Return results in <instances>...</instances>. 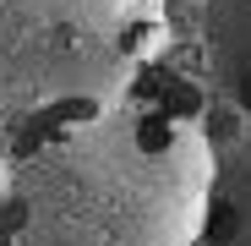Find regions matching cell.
Wrapping results in <instances>:
<instances>
[{"label": "cell", "mask_w": 251, "mask_h": 246, "mask_svg": "<svg viewBox=\"0 0 251 246\" xmlns=\"http://www.w3.org/2000/svg\"><path fill=\"white\" fill-rule=\"evenodd\" d=\"M197 246H251V120L213 153V191Z\"/></svg>", "instance_id": "cell-4"}, {"label": "cell", "mask_w": 251, "mask_h": 246, "mask_svg": "<svg viewBox=\"0 0 251 246\" xmlns=\"http://www.w3.org/2000/svg\"><path fill=\"white\" fill-rule=\"evenodd\" d=\"M0 246H11V241H6V235H0Z\"/></svg>", "instance_id": "cell-5"}, {"label": "cell", "mask_w": 251, "mask_h": 246, "mask_svg": "<svg viewBox=\"0 0 251 246\" xmlns=\"http://www.w3.org/2000/svg\"><path fill=\"white\" fill-rule=\"evenodd\" d=\"M207 191L202 120L120 99L17 159L0 186V235L11 246H197Z\"/></svg>", "instance_id": "cell-1"}, {"label": "cell", "mask_w": 251, "mask_h": 246, "mask_svg": "<svg viewBox=\"0 0 251 246\" xmlns=\"http://www.w3.org/2000/svg\"><path fill=\"white\" fill-rule=\"evenodd\" d=\"M164 27V0H0V115L120 104Z\"/></svg>", "instance_id": "cell-2"}, {"label": "cell", "mask_w": 251, "mask_h": 246, "mask_svg": "<svg viewBox=\"0 0 251 246\" xmlns=\"http://www.w3.org/2000/svg\"><path fill=\"white\" fill-rule=\"evenodd\" d=\"M197 50L213 99L251 120V0H207Z\"/></svg>", "instance_id": "cell-3"}]
</instances>
